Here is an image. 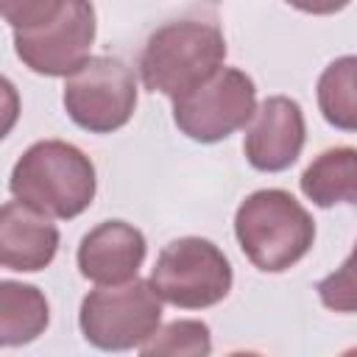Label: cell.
Wrapping results in <instances>:
<instances>
[{"label": "cell", "mask_w": 357, "mask_h": 357, "mask_svg": "<svg viewBox=\"0 0 357 357\" xmlns=\"http://www.w3.org/2000/svg\"><path fill=\"white\" fill-rule=\"evenodd\" d=\"M98 176L92 159L73 142L39 139L22 151L11 167L8 192L31 209L73 220L95 201Z\"/></svg>", "instance_id": "1"}, {"label": "cell", "mask_w": 357, "mask_h": 357, "mask_svg": "<svg viewBox=\"0 0 357 357\" xmlns=\"http://www.w3.org/2000/svg\"><path fill=\"white\" fill-rule=\"evenodd\" d=\"M234 237L257 271L282 273L310 254L315 243V220L296 195L268 187L240 201L234 212Z\"/></svg>", "instance_id": "2"}, {"label": "cell", "mask_w": 357, "mask_h": 357, "mask_svg": "<svg viewBox=\"0 0 357 357\" xmlns=\"http://www.w3.org/2000/svg\"><path fill=\"white\" fill-rule=\"evenodd\" d=\"M226 61V36L212 20H173L156 28L139 56L145 89L170 100L209 81Z\"/></svg>", "instance_id": "3"}, {"label": "cell", "mask_w": 357, "mask_h": 357, "mask_svg": "<svg viewBox=\"0 0 357 357\" xmlns=\"http://www.w3.org/2000/svg\"><path fill=\"white\" fill-rule=\"evenodd\" d=\"M78 326L86 343L100 351L139 349L162 326V298L151 279L123 284H98L78 310Z\"/></svg>", "instance_id": "4"}, {"label": "cell", "mask_w": 357, "mask_h": 357, "mask_svg": "<svg viewBox=\"0 0 357 357\" xmlns=\"http://www.w3.org/2000/svg\"><path fill=\"white\" fill-rule=\"evenodd\" d=\"M151 284L162 301L178 310H206L229 296L234 273L229 257L212 240L178 237L159 251Z\"/></svg>", "instance_id": "5"}, {"label": "cell", "mask_w": 357, "mask_h": 357, "mask_svg": "<svg viewBox=\"0 0 357 357\" xmlns=\"http://www.w3.org/2000/svg\"><path fill=\"white\" fill-rule=\"evenodd\" d=\"M61 103L78 128L89 134H112L134 117V70L114 56H89L73 75H67Z\"/></svg>", "instance_id": "6"}, {"label": "cell", "mask_w": 357, "mask_h": 357, "mask_svg": "<svg viewBox=\"0 0 357 357\" xmlns=\"http://www.w3.org/2000/svg\"><path fill=\"white\" fill-rule=\"evenodd\" d=\"M257 112V86L237 67H220L209 81L173 100V123L192 142H220L245 128Z\"/></svg>", "instance_id": "7"}, {"label": "cell", "mask_w": 357, "mask_h": 357, "mask_svg": "<svg viewBox=\"0 0 357 357\" xmlns=\"http://www.w3.org/2000/svg\"><path fill=\"white\" fill-rule=\"evenodd\" d=\"M98 20L92 0H67L56 20L39 28L14 31V50L31 73L67 78L89 59Z\"/></svg>", "instance_id": "8"}, {"label": "cell", "mask_w": 357, "mask_h": 357, "mask_svg": "<svg viewBox=\"0 0 357 357\" xmlns=\"http://www.w3.org/2000/svg\"><path fill=\"white\" fill-rule=\"evenodd\" d=\"M304 139L307 123L301 106L287 95H271L257 106L245 128L243 153L254 170L282 173L301 156Z\"/></svg>", "instance_id": "9"}, {"label": "cell", "mask_w": 357, "mask_h": 357, "mask_svg": "<svg viewBox=\"0 0 357 357\" xmlns=\"http://www.w3.org/2000/svg\"><path fill=\"white\" fill-rule=\"evenodd\" d=\"M148 254L145 234L126 220H103L89 229L75 251L84 279L95 284H123L137 279Z\"/></svg>", "instance_id": "10"}, {"label": "cell", "mask_w": 357, "mask_h": 357, "mask_svg": "<svg viewBox=\"0 0 357 357\" xmlns=\"http://www.w3.org/2000/svg\"><path fill=\"white\" fill-rule=\"evenodd\" d=\"M56 223L22 201H6L0 209V262L6 271L36 273L56 259Z\"/></svg>", "instance_id": "11"}, {"label": "cell", "mask_w": 357, "mask_h": 357, "mask_svg": "<svg viewBox=\"0 0 357 357\" xmlns=\"http://www.w3.org/2000/svg\"><path fill=\"white\" fill-rule=\"evenodd\" d=\"M298 187L307 201L321 209L351 204L357 206V148L335 145L321 151L301 173Z\"/></svg>", "instance_id": "12"}, {"label": "cell", "mask_w": 357, "mask_h": 357, "mask_svg": "<svg viewBox=\"0 0 357 357\" xmlns=\"http://www.w3.org/2000/svg\"><path fill=\"white\" fill-rule=\"evenodd\" d=\"M50 324V307L36 284L0 282V346L14 349L36 340Z\"/></svg>", "instance_id": "13"}, {"label": "cell", "mask_w": 357, "mask_h": 357, "mask_svg": "<svg viewBox=\"0 0 357 357\" xmlns=\"http://www.w3.org/2000/svg\"><path fill=\"white\" fill-rule=\"evenodd\" d=\"M318 109L340 131H357V56H340L318 75Z\"/></svg>", "instance_id": "14"}, {"label": "cell", "mask_w": 357, "mask_h": 357, "mask_svg": "<svg viewBox=\"0 0 357 357\" xmlns=\"http://www.w3.org/2000/svg\"><path fill=\"white\" fill-rule=\"evenodd\" d=\"M212 351V332L204 321L198 318H178L153 332L151 340L139 346V354L145 357H159V354H173V357H204Z\"/></svg>", "instance_id": "15"}, {"label": "cell", "mask_w": 357, "mask_h": 357, "mask_svg": "<svg viewBox=\"0 0 357 357\" xmlns=\"http://www.w3.org/2000/svg\"><path fill=\"white\" fill-rule=\"evenodd\" d=\"M318 301L332 312H357V243L351 254L335 268L329 276H324L318 284Z\"/></svg>", "instance_id": "16"}, {"label": "cell", "mask_w": 357, "mask_h": 357, "mask_svg": "<svg viewBox=\"0 0 357 357\" xmlns=\"http://www.w3.org/2000/svg\"><path fill=\"white\" fill-rule=\"evenodd\" d=\"M64 6H67V0H0L3 20L14 31L39 28V25L56 20Z\"/></svg>", "instance_id": "17"}, {"label": "cell", "mask_w": 357, "mask_h": 357, "mask_svg": "<svg viewBox=\"0 0 357 357\" xmlns=\"http://www.w3.org/2000/svg\"><path fill=\"white\" fill-rule=\"evenodd\" d=\"M287 6L304 11V14H315V17H329V14H337L343 11L351 0H284Z\"/></svg>", "instance_id": "18"}]
</instances>
